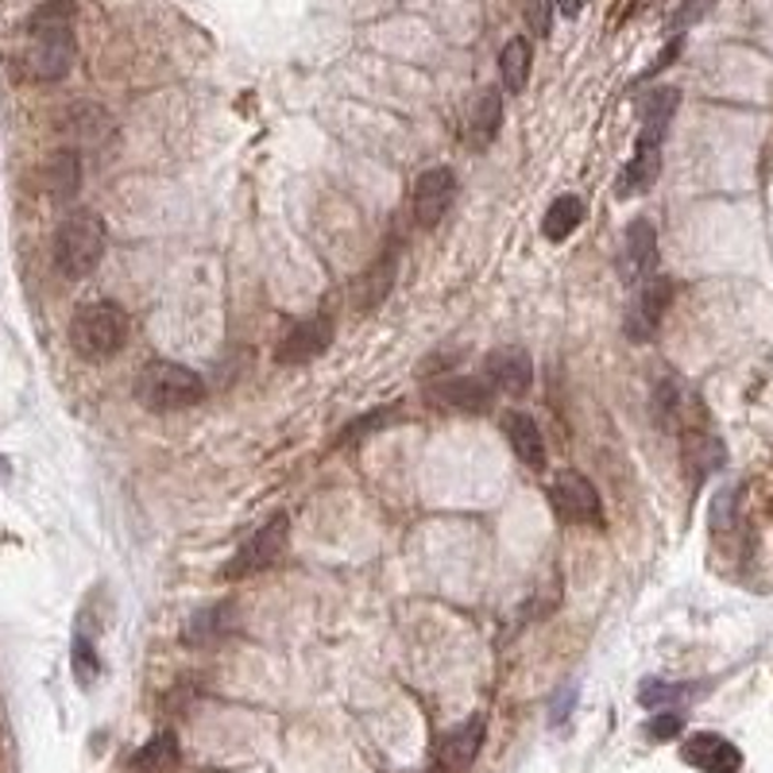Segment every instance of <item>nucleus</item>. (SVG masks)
<instances>
[{
    "label": "nucleus",
    "mask_w": 773,
    "mask_h": 773,
    "mask_svg": "<svg viewBox=\"0 0 773 773\" xmlns=\"http://www.w3.org/2000/svg\"><path fill=\"white\" fill-rule=\"evenodd\" d=\"M74 66V0H40L28 24V70L35 81H63Z\"/></svg>",
    "instance_id": "obj_1"
},
{
    "label": "nucleus",
    "mask_w": 773,
    "mask_h": 773,
    "mask_svg": "<svg viewBox=\"0 0 773 773\" xmlns=\"http://www.w3.org/2000/svg\"><path fill=\"white\" fill-rule=\"evenodd\" d=\"M135 399L151 414H178L198 406L206 399V379L186 363L174 360H151L135 375Z\"/></svg>",
    "instance_id": "obj_2"
},
{
    "label": "nucleus",
    "mask_w": 773,
    "mask_h": 773,
    "mask_svg": "<svg viewBox=\"0 0 773 773\" xmlns=\"http://www.w3.org/2000/svg\"><path fill=\"white\" fill-rule=\"evenodd\" d=\"M128 345V314L117 302H89L70 322V348L89 363L112 360Z\"/></svg>",
    "instance_id": "obj_3"
},
{
    "label": "nucleus",
    "mask_w": 773,
    "mask_h": 773,
    "mask_svg": "<svg viewBox=\"0 0 773 773\" xmlns=\"http://www.w3.org/2000/svg\"><path fill=\"white\" fill-rule=\"evenodd\" d=\"M105 255V225L89 209H74L55 229V268L66 279H86Z\"/></svg>",
    "instance_id": "obj_4"
},
{
    "label": "nucleus",
    "mask_w": 773,
    "mask_h": 773,
    "mask_svg": "<svg viewBox=\"0 0 773 773\" xmlns=\"http://www.w3.org/2000/svg\"><path fill=\"white\" fill-rule=\"evenodd\" d=\"M286 542H291V519L286 514H275L271 522H263L255 534H248L240 542V549L229 557V565L221 568V580H244V576L268 573L283 560Z\"/></svg>",
    "instance_id": "obj_5"
},
{
    "label": "nucleus",
    "mask_w": 773,
    "mask_h": 773,
    "mask_svg": "<svg viewBox=\"0 0 773 773\" xmlns=\"http://www.w3.org/2000/svg\"><path fill=\"white\" fill-rule=\"evenodd\" d=\"M426 403L445 414H468L480 418L496 406V386L476 375H442L426 383Z\"/></svg>",
    "instance_id": "obj_6"
},
{
    "label": "nucleus",
    "mask_w": 773,
    "mask_h": 773,
    "mask_svg": "<svg viewBox=\"0 0 773 773\" xmlns=\"http://www.w3.org/2000/svg\"><path fill=\"white\" fill-rule=\"evenodd\" d=\"M549 503L557 511L560 522L568 526H600L603 522V507L600 496H596L592 480L580 472H557L549 483Z\"/></svg>",
    "instance_id": "obj_7"
},
{
    "label": "nucleus",
    "mask_w": 773,
    "mask_h": 773,
    "mask_svg": "<svg viewBox=\"0 0 773 773\" xmlns=\"http://www.w3.org/2000/svg\"><path fill=\"white\" fill-rule=\"evenodd\" d=\"M453 202H457V174L449 166H429V171L418 174V182H414V221L422 229L442 225Z\"/></svg>",
    "instance_id": "obj_8"
},
{
    "label": "nucleus",
    "mask_w": 773,
    "mask_h": 773,
    "mask_svg": "<svg viewBox=\"0 0 773 773\" xmlns=\"http://www.w3.org/2000/svg\"><path fill=\"white\" fill-rule=\"evenodd\" d=\"M673 302V283L665 275H650L646 283L634 286L631 314H627V337L631 340H650L662 325L665 309Z\"/></svg>",
    "instance_id": "obj_9"
},
{
    "label": "nucleus",
    "mask_w": 773,
    "mask_h": 773,
    "mask_svg": "<svg viewBox=\"0 0 773 773\" xmlns=\"http://www.w3.org/2000/svg\"><path fill=\"white\" fill-rule=\"evenodd\" d=\"M333 317L329 314H309V317H298L291 329L279 337V363H306L314 356H322L325 348L333 345Z\"/></svg>",
    "instance_id": "obj_10"
},
{
    "label": "nucleus",
    "mask_w": 773,
    "mask_h": 773,
    "mask_svg": "<svg viewBox=\"0 0 773 773\" xmlns=\"http://www.w3.org/2000/svg\"><path fill=\"white\" fill-rule=\"evenodd\" d=\"M657 268V229L646 221V217H639V221L627 229L623 237V255H619V275H623V283L639 286L646 283L650 275H654Z\"/></svg>",
    "instance_id": "obj_11"
},
{
    "label": "nucleus",
    "mask_w": 773,
    "mask_h": 773,
    "mask_svg": "<svg viewBox=\"0 0 773 773\" xmlns=\"http://www.w3.org/2000/svg\"><path fill=\"white\" fill-rule=\"evenodd\" d=\"M681 758H685L693 770L700 773H739L742 770V754L731 739L723 734H711V731H700L681 747Z\"/></svg>",
    "instance_id": "obj_12"
},
{
    "label": "nucleus",
    "mask_w": 773,
    "mask_h": 773,
    "mask_svg": "<svg viewBox=\"0 0 773 773\" xmlns=\"http://www.w3.org/2000/svg\"><path fill=\"white\" fill-rule=\"evenodd\" d=\"M483 731H488V723H483V716H472L465 719V723H457L453 731L442 734V742H437V762L445 765V770H468V765L476 762V754H480L483 747Z\"/></svg>",
    "instance_id": "obj_13"
},
{
    "label": "nucleus",
    "mask_w": 773,
    "mask_h": 773,
    "mask_svg": "<svg viewBox=\"0 0 773 773\" xmlns=\"http://www.w3.org/2000/svg\"><path fill=\"white\" fill-rule=\"evenodd\" d=\"M488 379L491 386H503L511 395H522L530 383H534V360H530L526 348L519 345H499L488 356Z\"/></svg>",
    "instance_id": "obj_14"
},
{
    "label": "nucleus",
    "mask_w": 773,
    "mask_h": 773,
    "mask_svg": "<svg viewBox=\"0 0 773 773\" xmlns=\"http://www.w3.org/2000/svg\"><path fill=\"white\" fill-rule=\"evenodd\" d=\"M657 174H662V148H657V143H634L631 163H627V171L619 174V182H616V198L627 202V198L646 194L657 182Z\"/></svg>",
    "instance_id": "obj_15"
},
{
    "label": "nucleus",
    "mask_w": 773,
    "mask_h": 773,
    "mask_svg": "<svg viewBox=\"0 0 773 773\" xmlns=\"http://www.w3.org/2000/svg\"><path fill=\"white\" fill-rule=\"evenodd\" d=\"M503 434H507V442H511L514 457H519L526 468H534V472H542V468H545V442H542L537 422L530 418V414H522V411H507L503 414Z\"/></svg>",
    "instance_id": "obj_16"
},
{
    "label": "nucleus",
    "mask_w": 773,
    "mask_h": 773,
    "mask_svg": "<svg viewBox=\"0 0 773 773\" xmlns=\"http://www.w3.org/2000/svg\"><path fill=\"white\" fill-rule=\"evenodd\" d=\"M395 275H399V252H395V248H386V252L379 255L368 271H363L360 283H356V294H360L363 314H371V309L383 306L386 294H391V286H395Z\"/></svg>",
    "instance_id": "obj_17"
},
{
    "label": "nucleus",
    "mask_w": 773,
    "mask_h": 773,
    "mask_svg": "<svg viewBox=\"0 0 773 773\" xmlns=\"http://www.w3.org/2000/svg\"><path fill=\"white\" fill-rule=\"evenodd\" d=\"M43 186L55 202H70L81 189V151L78 148H63L47 159L43 166Z\"/></svg>",
    "instance_id": "obj_18"
},
{
    "label": "nucleus",
    "mask_w": 773,
    "mask_h": 773,
    "mask_svg": "<svg viewBox=\"0 0 773 773\" xmlns=\"http://www.w3.org/2000/svg\"><path fill=\"white\" fill-rule=\"evenodd\" d=\"M681 105V94L669 86L654 89V94L642 101V128H639V143H657L662 148L665 143V132H669L673 124V112H677Z\"/></svg>",
    "instance_id": "obj_19"
},
{
    "label": "nucleus",
    "mask_w": 773,
    "mask_h": 773,
    "mask_svg": "<svg viewBox=\"0 0 773 773\" xmlns=\"http://www.w3.org/2000/svg\"><path fill=\"white\" fill-rule=\"evenodd\" d=\"M499 128H503V94L499 89H483L480 101L472 105V120H468V143H472L476 151L491 148L499 135Z\"/></svg>",
    "instance_id": "obj_20"
},
{
    "label": "nucleus",
    "mask_w": 773,
    "mask_h": 773,
    "mask_svg": "<svg viewBox=\"0 0 773 773\" xmlns=\"http://www.w3.org/2000/svg\"><path fill=\"white\" fill-rule=\"evenodd\" d=\"M530 66H534V51H530V40H522V35L507 40L503 51H499V78H503L507 94H522V89H526Z\"/></svg>",
    "instance_id": "obj_21"
},
{
    "label": "nucleus",
    "mask_w": 773,
    "mask_h": 773,
    "mask_svg": "<svg viewBox=\"0 0 773 773\" xmlns=\"http://www.w3.org/2000/svg\"><path fill=\"white\" fill-rule=\"evenodd\" d=\"M580 221H585V202L576 198V194H560V198L545 209L542 232L549 240H565V237H573V232L580 229Z\"/></svg>",
    "instance_id": "obj_22"
},
{
    "label": "nucleus",
    "mask_w": 773,
    "mask_h": 773,
    "mask_svg": "<svg viewBox=\"0 0 773 773\" xmlns=\"http://www.w3.org/2000/svg\"><path fill=\"white\" fill-rule=\"evenodd\" d=\"M66 124H70V135L81 148H101V140H112V120L101 109H94V105L74 109Z\"/></svg>",
    "instance_id": "obj_23"
},
{
    "label": "nucleus",
    "mask_w": 773,
    "mask_h": 773,
    "mask_svg": "<svg viewBox=\"0 0 773 773\" xmlns=\"http://www.w3.org/2000/svg\"><path fill=\"white\" fill-rule=\"evenodd\" d=\"M225 619H229V611H225L221 603H217V608L198 611V616L189 619V627H186V634H182V642H186V646H209V642L225 639V634H229Z\"/></svg>",
    "instance_id": "obj_24"
},
{
    "label": "nucleus",
    "mask_w": 773,
    "mask_h": 773,
    "mask_svg": "<svg viewBox=\"0 0 773 773\" xmlns=\"http://www.w3.org/2000/svg\"><path fill=\"white\" fill-rule=\"evenodd\" d=\"M140 765H143V770H151V773L174 770V765H178V739H174L171 731H159L155 739L140 750Z\"/></svg>",
    "instance_id": "obj_25"
},
{
    "label": "nucleus",
    "mask_w": 773,
    "mask_h": 773,
    "mask_svg": "<svg viewBox=\"0 0 773 773\" xmlns=\"http://www.w3.org/2000/svg\"><path fill=\"white\" fill-rule=\"evenodd\" d=\"M391 418H395V406H375V411L360 414V418H356L352 426L340 429V445H356L360 437H368V434H375V429H383Z\"/></svg>",
    "instance_id": "obj_26"
},
{
    "label": "nucleus",
    "mask_w": 773,
    "mask_h": 773,
    "mask_svg": "<svg viewBox=\"0 0 773 773\" xmlns=\"http://www.w3.org/2000/svg\"><path fill=\"white\" fill-rule=\"evenodd\" d=\"M70 665H74V677H78V685L81 688H89L97 681V673H101V665H97V654H94V646H89L86 639H74V657H70Z\"/></svg>",
    "instance_id": "obj_27"
},
{
    "label": "nucleus",
    "mask_w": 773,
    "mask_h": 773,
    "mask_svg": "<svg viewBox=\"0 0 773 773\" xmlns=\"http://www.w3.org/2000/svg\"><path fill=\"white\" fill-rule=\"evenodd\" d=\"M711 9H716V0H681L677 12H673V20H669V32L673 35L688 32V28L700 24V20L708 17Z\"/></svg>",
    "instance_id": "obj_28"
},
{
    "label": "nucleus",
    "mask_w": 773,
    "mask_h": 773,
    "mask_svg": "<svg viewBox=\"0 0 773 773\" xmlns=\"http://www.w3.org/2000/svg\"><path fill=\"white\" fill-rule=\"evenodd\" d=\"M688 449H693V465H696V472H711V468H719L723 465V445L716 442V437H696L693 445H688Z\"/></svg>",
    "instance_id": "obj_29"
},
{
    "label": "nucleus",
    "mask_w": 773,
    "mask_h": 773,
    "mask_svg": "<svg viewBox=\"0 0 773 773\" xmlns=\"http://www.w3.org/2000/svg\"><path fill=\"white\" fill-rule=\"evenodd\" d=\"M681 696H688V685H665V681H646L642 685V704L646 708H662V704L681 700Z\"/></svg>",
    "instance_id": "obj_30"
},
{
    "label": "nucleus",
    "mask_w": 773,
    "mask_h": 773,
    "mask_svg": "<svg viewBox=\"0 0 773 773\" xmlns=\"http://www.w3.org/2000/svg\"><path fill=\"white\" fill-rule=\"evenodd\" d=\"M677 731H681V716H677V711H662V716H654L646 723V734H650V739H657V742L673 739Z\"/></svg>",
    "instance_id": "obj_31"
},
{
    "label": "nucleus",
    "mask_w": 773,
    "mask_h": 773,
    "mask_svg": "<svg viewBox=\"0 0 773 773\" xmlns=\"http://www.w3.org/2000/svg\"><path fill=\"white\" fill-rule=\"evenodd\" d=\"M573 704H576V685L560 688V693H557V700H553L549 723H553V727H560V723H565V719L573 716Z\"/></svg>",
    "instance_id": "obj_32"
},
{
    "label": "nucleus",
    "mask_w": 773,
    "mask_h": 773,
    "mask_svg": "<svg viewBox=\"0 0 773 773\" xmlns=\"http://www.w3.org/2000/svg\"><path fill=\"white\" fill-rule=\"evenodd\" d=\"M549 9L553 0H534V9H530V24H534L537 35H549Z\"/></svg>",
    "instance_id": "obj_33"
},
{
    "label": "nucleus",
    "mask_w": 773,
    "mask_h": 773,
    "mask_svg": "<svg viewBox=\"0 0 773 773\" xmlns=\"http://www.w3.org/2000/svg\"><path fill=\"white\" fill-rule=\"evenodd\" d=\"M553 4H557V12H560V17H568V20H573V17H580V12H585V4H588V0H553Z\"/></svg>",
    "instance_id": "obj_34"
},
{
    "label": "nucleus",
    "mask_w": 773,
    "mask_h": 773,
    "mask_svg": "<svg viewBox=\"0 0 773 773\" xmlns=\"http://www.w3.org/2000/svg\"><path fill=\"white\" fill-rule=\"evenodd\" d=\"M0 476H4V460H0Z\"/></svg>",
    "instance_id": "obj_35"
}]
</instances>
